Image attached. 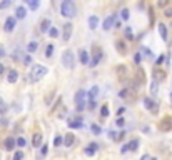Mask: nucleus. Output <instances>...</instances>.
Masks as SVG:
<instances>
[{
    "label": "nucleus",
    "mask_w": 172,
    "mask_h": 160,
    "mask_svg": "<svg viewBox=\"0 0 172 160\" xmlns=\"http://www.w3.org/2000/svg\"><path fill=\"white\" fill-rule=\"evenodd\" d=\"M47 67H44V65H38V63H35V65H32V68H30V73L27 75V79H29V82H37V80H40L42 77L47 75Z\"/></svg>",
    "instance_id": "obj_1"
},
{
    "label": "nucleus",
    "mask_w": 172,
    "mask_h": 160,
    "mask_svg": "<svg viewBox=\"0 0 172 160\" xmlns=\"http://www.w3.org/2000/svg\"><path fill=\"white\" fill-rule=\"evenodd\" d=\"M60 13H62L63 17H67V18L75 17L77 9H75V5H74V2H72V0H63L62 5H60Z\"/></svg>",
    "instance_id": "obj_2"
},
{
    "label": "nucleus",
    "mask_w": 172,
    "mask_h": 160,
    "mask_svg": "<svg viewBox=\"0 0 172 160\" xmlns=\"http://www.w3.org/2000/svg\"><path fill=\"white\" fill-rule=\"evenodd\" d=\"M119 97L127 100V102H132L137 97V90H135V87H125V89H122L120 92H119Z\"/></svg>",
    "instance_id": "obj_3"
},
{
    "label": "nucleus",
    "mask_w": 172,
    "mask_h": 160,
    "mask_svg": "<svg viewBox=\"0 0 172 160\" xmlns=\"http://www.w3.org/2000/svg\"><path fill=\"white\" fill-rule=\"evenodd\" d=\"M62 63L65 68H74L75 65V57H74V52L72 50H65L62 54Z\"/></svg>",
    "instance_id": "obj_4"
},
{
    "label": "nucleus",
    "mask_w": 172,
    "mask_h": 160,
    "mask_svg": "<svg viewBox=\"0 0 172 160\" xmlns=\"http://www.w3.org/2000/svg\"><path fill=\"white\" fill-rule=\"evenodd\" d=\"M159 130L160 132H171L172 130V115H167L164 117L159 123Z\"/></svg>",
    "instance_id": "obj_5"
},
{
    "label": "nucleus",
    "mask_w": 172,
    "mask_h": 160,
    "mask_svg": "<svg viewBox=\"0 0 172 160\" xmlns=\"http://www.w3.org/2000/svg\"><path fill=\"white\" fill-rule=\"evenodd\" d=\"M144 105H145V109L149 110L151 114H157V112H159V105H157V103H155V102L152 100L151 97H145V98H144Z\"/></svg>",
    "instance_id": "obj_6"
},
{
    "label": "nucleus",
    "mask_w": 172,
    "mask_h": 160,
    "mask_svg": "<svg viewBox=\"0 0 172 160\" xmlns=\"http://www.w3.org/2000/svg\"><path fill=\"white\" fill-rule=\"evenodd\" d=\"M165 70H162V68H159V65L152 70V77H154V80H157V82H162V80H165Z\"/></svg>",
    "instance_id": "obj_7"
},
{
    "label": "nucleus",
    "mask_w": 172,
    "mask_h": 160,
    "mask_svg": "<svg viewBox=\"0 0 172 160\" xmlns=\"http://www.w3.org/2000/svg\"><path fill=\"white\" fill-rule=\"evenodd\" d=\"M15 25H17V17H9L7 20H5L4 30H5V32H13Z\"/></svg>",
    "instance_id": "obj_8"
},
{
    "label": "nucleus",
    "mask_w": 172,
    "mask_h": 160,
    "mask_svg": "<svg viewBox=\"0 0 172 160\" xmlns=\"http://www.w3.org/2000/svg\"><path fill=\"white\" fill-rule=\"evenodd\" d=\"M72 32H74V29H72V23H65V25H63V34H62L63 42H69V40H70Z\"/></svg>",
    "instance_id": "obj_9"
},
{
    "label": "nucleus",
    "mask_w": 172,
    "mask_h": 160,
    "mask_svg": "<svg viewBox=\"0 0 172 160\" xmlns=\"http://www.w3.org/2000/svg\"><path fill=\"white\" fill-rule=\"evenodd\" d=\"M112 27H115V15H110V17H107L104 20V25H102V29L104 30H110Z\"/></svg>",
    "instance_id": "obj_10"
},
{
    "label": "nucleus",
    "mask_w": 172,
    "mask_h": 160,
    "mask_svg": "<svg viewBox=\"0 0 172 160\" xmlns=\"http://www.w3.org/2000/svg\"><path fill=\"white\" fill-rule=\"evenodd\" d=\"M79 60L82 65H87V63H90V60H89V52L84 50V48H80L79 50Z\"/></svg>",
    "instance_id": "obj_11"
},
{
    "label": "nucleus",
    "mask_w": 172,
    "mask_h": 160,
    "mask_svg": "<svg viewBox=\"0 0 172 160\" xmlns=\"http://www.w3.org/2000/svg\"><path fill=\"white\" fill-rule=\"evenodd\" d=\"M99 93H100V89H99L97 85H94L92 89H90V92H89V98H90V102H95L97 98H99Z\"/></svg>",
    "instance_id": "obj_12"
},
{
    "label": "nucleus",
    "mask_w": 172,
    "mask_h": 160,
    "mask_svg": "<svg viewBox=\"0 0 172 160\" xmlns=\"http://www.w3.org/2000/svg\"><path fill=\"white\" fill-rule=\"evenodd\" d=\"M4 147H5V150H12L13 147H17V140L13 139V137H9V139H5Z\"/></svg>",
    "instance_id": "obj_13"
},
{
    "label": "nucleus",
    "mask_w": 172,
    "mask_h": 160,
    "mask_svg": "<svg viewBox=\"0 0 172 160\" xmlns=\"http://www.w3.org/2000/svg\"><path fill=\"white\" fill-rule=\"evenodd\" d=\"M7 80H9L10 84H15V82H17L18 80V72L17 70H9V73H7Z\"/></svg>",
    "instance_id": "obj_14"
},
{
    "label": "nucleus",
    "mask_w": 172,
    "mask_h": 160,
    "mask_svg": "<svg viewBox=\"0 0 172 160\" xmlns=\"http://www.w3.org/2000/svg\"><path fill=\"white\" fill-rule=\"evenodd\" d=\"M115 48H117V52L120 55H125V52H127V47H125V43H124V40H117V42H115Z\"/></svg>",
    "instance_id": "obj_15"
},
{
    "label": "nucleus",
    "mask_w": 172,
    "mask_h": 160,
    "mask_svg": "<svg viewBox=\"0 0 172 160\" xmlns=\"http://www.w3.org/2000/svg\"><path fill=\"white\" fill-rule=\"evenodd\" d=\"M85 98H87V92L85 90H79L75 93V103H82V102H85Z\"/></svg>",
    "instance_id": "obj_16"
},
{
    "label": "nucleus",
    "mask_w": 172,
    "mask_h": 160,
    "mask_svg": "<svg viewBox=\"0 0 172 160\" xmlns=\"http://www.w3.org/2000/svg\"><path fill=\"white\" fill-rule=\"evenodd\" d=\"M97 148H99V145H97V143H90V145H89L87 148H85V155H89V157H92L94 153H95L97 152Z\"/></svg>",
    "instance_id": "obj_17"
},
{
    "label": "nucleus",
    "mask_w": 172,
    "mask_h": 160,
    "mask_svg": "<svg viewBox=\"0 0 172 160\" xmlns=\"http://www.w3.org/2000/svg\"><path fill=\"white\" fill-rule=\"evenodd\" d=\"M49 30H50V20H49V18H44V20L40 22V32L45 34V32H49Z\"/></svg>",
    "instance_id": "obj_18"
},
{
    "label": "nucleus",
    "mask_w": 172,
    "mask_h": 160,
    "mask_svg": "<svg viewBox=\"0 0 172 160\" xmlns=\"http://www.w3.org/2000/svg\"><path fill=\"white\" fill-rule=\"evenodd\" d=\"M74 142H75V137H74V134H67L65 137H63V145H65V147H70Z\"/></svg>",
    "instance_id": "obj_19"
},
{
    "label": "nucleus",
    "mask_w": 172,
    "mask_h": 160,
    "mask_svg": "<svg viewBox=\"0 0 172 160\" xmlns=\"http://www.w3.org/2000/svg\"><path fill=\"white\" fill-rule=\"evenodd\" d=\"M97 25H99V17L92 15V17L89 18V29H90V30H95Z\"/></svg>",
    "instance_id": "obj_20"
},
{
    "label": "nucleus",
    "mask_w": 172,
    "mask_h": 160,
    "mask_svg": "<svg viewBox=\"0 0 172 160\" xmlns=\"http://www.w3.org/2000/svg\"><path fill=\"white\" fill-rule=\"evenodd\" d=\"M32 145L34 147H42V134H35L32 139Z\"/></svg>",
    "instance_id": "obj_21"
},
{
    "label": "nucleus",
    "mask_w": 172,
    "mask_h": 160,
    "mask_svg": "<svg viewBox=\"0 0 172 160\" xmlns=\"http://www.w3.org/2000/svg\"><path fill=\"white\" fill-rule=\"evenodd\" d=\"M137 75H139V84L142 85V84H145V73H144V70H142V67H139L137 65Z\"/></svg>",
    "instance_id": "obj_22"
},
{
    "label": "nucleus",
    "mask_w": 172,
    "mask_h": 160,
    "mask_svg": "<svg viewBox=\"0 0 172 160\" xmlns=\"http://www.w3.org/2000/svg\"><path fill=\"white\" fill-rule=\"evenodd\" d=\"M27 15V10H25V7H17V10H15V17L20 20V18H24Z\"/></svg>",
    "instance_id": "obj_23"
},
{
    "label": "nucleus",
    "mask_w": 172,
    "mask_h": 160,
    "mask_svg": "<svg viewBox=\"0 0 172 160\" xmlns=\"http://www.w3.org/2000/svg\"><path fill=\"white\" fill-rule=\"evenodd\" d=\"M159 34L162 37V40H167V27L164 23H159Z\"/></svg>",
    "instance_id": "obj_24"
},
{
    "label": "nucleus",
    "mask_w": 172,
    "mask_h": 160,
    "mask_svg": "<svg viewBox=\"0 0 172 160\" xmlns=\"http://www.w3.org/2000/svg\"><path fill=\"white\" fill-rule=\"evenodd\" d=\"M157 93H159V82L154 80L151 82V95H157Z\"/></svg>",
    "instance_id": "obj_25"
},
{
    "label": "nucleus",
    "mask_w": 172,
    "mask_h": 160,
    "mask_svg": "<svg viewBox=\"0 0 172 160\" xmlns=\"http://www.w3.org/2000/svg\"><path fill=\"white\" fill-rule=\"evenodd\" d=\"M27 5L30 7V10H37L38 5H40V0H25Z\"/></svg>",
    "instance_id": "obj_26"
},
{
    "label": "nucleus",
    "mask_w": 172,
    "mask_h": 160,
    "mask_svg": "<svg viewBox=\"0 0 172 160\" xmlns=\"http://www.w3.org/2000/svg\"><path fill=\"white\" fill-rule=\"evenodd\" d=\"M69 127L70 128H80V127H84V122H80V120H69Z\"/></svg>",
    "instance_id": "obj_27"
},
{
    "label": "nucleus",
    "mask_w": 172,
    "mask_h": 160,
    "mask_svg": "<svg viewBox=\"0 0 172 160\" xmlns=\"http://www.w3.org/2000/svg\"><path fill=\"white\" fill-rule=\"evenodd\" d=\"M127 145H129V150H130V152H135V150L139 148V140H137V139H135V140H130Z\"/></svg>",
    "instance_id": "obj_28"
},
{
    "label": "nucleus",
    "mask_w": 172,
    "mask_h": 160,
    "mask_svg": "<svg viewBox=\"0 0 172 160\" xmlns=\"http://www.w3.org/2000/svg\"><path fill=\"white\" fill-rule=\"evenodd\" d=\"M37 47H38L37 42H30L29 45H27V52H29V54H34V52L37 50Z\"/></svg>",
    "instance_id": "obj_29"
},
{
    "label": "nucleus",
    "mask_w": 172,
    "mask_h": 160,
    "mask_svg": "<svg viewBox=\"0 0 172 160\" xmlns=\"http://www.w3.org/2000/svg\"><path fill=\"white\" fill-rule=\"evenodd\" d=\"M13 0H2L0 2V10H5V9H9L10 5H12Z\"/></svg>",
    "instance_id": "obj_30"
},
{
    "label": "nucleus",
    "mask_w": 172,
    "mask_h": 160,
    "mask_svg": "<svg viewBox=\"0 0 172 160\" xmlns=\"http://www.w3.org/2000/svg\"><path fill=\"white\" fill-rule=\"evenodd\" d=\"M7 110H9V107H7V103L4 102V98L0 97V114H5Z\"/></svg>",
    "instance_id": "obj_31"
},
{
    "label": "nucleus",
    "mask_w": 172,
    "mask_h": 160,
    "mask_svg": "<svg viewBox=\"0 0 172 160\" xmlns=\"http://www.w3.org/2000/svg\"><path fill=\"white\" fill-rule=\"evenodd\" d=\"M125 72H127L125 65H117V73H119V77H120V79H122V75H125Z\"/></svg>",
    "instance_id": "obj_32"
},
{
    "label": "nucleus",
    "mask_w": 172,
    "mask_h": 160,
    "mask_svg": "<svg viewBox=\"0 0 172 160\" xmlns=\"http://www.w3.org/2000/svg\"><path fill=\"white\" fill-rule=\"evenodd\" d=\"M142 52H144V55H145L147 59H154V54H152V50H151V48L144 47V48H142Z\"/></svg>",
    "instance_id": "obj_33"
},
{
    "label": "nucleus",
    "mask_w": 172,
    "mask_h": 160,
    "mask_svg": "<svg viewBox=\"0 0 172 160\" xmlns=\"http://www.w3.org/2000/svg\"><path fill=\"white\" fill-rule=\"evenodd\" d=\"M100 115L102 117H109V105H102V109H100Z\"/></svg>",
    "instance_id": "obj_34"
},
{
    "label": "nucleus",
    "mask_w": 172,
    "mask_h": 160,
    "mask_svg": "<svg viewBox=\"0 0 172 160\" xmlns=\"http://www.w3.org/2000/svg\"><path fill=\"white\" fill-rule=\"evenodd\" d=\"M62 143H63V139L60 137V135H57V137L54 139V147H60Z\"/></svg>",
    "instance_id": "obj_35"
},
{
    "label": "nucleus",
    "mask_w": 172,
    "mask_h": 160,
    "mask_svg": "<svg viewBox=\"0 0 172 160\" xmlns=\"http://www.w3.org/2000/svg\"><path fill=\"white\" fill-rule=\"evenodd\" d=\"M49 35H50L52 38H55V37H59V30L55 29V27H50V30H49Z\"/></svg>",
    "instance_id": "obj_36"
},
{
    "label": "nucleus",
    "mask_w": 172,
    "mask_h": 160,
    "mask_svg": "<svg viewBox=\"0 0 172 160\" xmlns=\"http://www.w3.org/2000/svg\"><path fill=\"white\" fill-rule=\"evenodd\" d=\"M125 38H127V40H134V35H132L130 27H125Z\"/></svg>",
    "instance_id": "obj_37"
},
{
    "label": "nucleus",
    "mask_w": 172,
    "mask_h": 160,
    "mask_svg": "<svg viewBox=\"0 0 172 160\" xmlns=\"http://www.w3.org/2000/svg\"><path fill=\"white\" fill-rule=\"evenodd\" d=\"M52 54H54V45H47V48H45V57H52Z\"/></svg>",
    "instance_id": "obj_38"
},
{
    "label": "nucleus",
    "mask_w": 172,
    "mask_h": 160,
    "mask_svg": "<svg viewBox=\"0 0 172 160\" xmlns=\"http://www.w3.org/2000/svg\"><path fill=\"white\" fill-rule=\"evenodd\" d=\"M120 17L124 18V20H129V10H127V9H122V10H120Z\"/></svg>",
    "instance_id": "obj_39"
},
{
    "label": "nucleus",
    "mask_w": 172,
    "mask_h": 160,
    "mask_svg": "<svg viewBox=\"0 0 172 160\" xmlns=\"http://www.w3.org/2000/svg\"><path fill=\"white\" fill-rule=\"evenodd\" d=\"M90 128H92V132H94V134H95V135H99V134H100V132H102V128H100V127H99V125H97V123H94V125L90 127Z\"/></svg>",
    "instance_id": "obj_40"
},
{
    "label": "nucleus",
    "mask_w": 172,
    "mask_h": 160,
    "mask_svg": "<svg viewBox=\"0 0 172 160\" xmlns=\"http://www.w3.org/2000/svg\"><path fill=\"white\" fill-rule=\"evenodd\" d=\"M140 60H142V55H140V52H137V54L134 55V62L139 65V63H140Z\"/></svg>",
    "instance_id": "obj_41"
},
{
    "label": "nucleus",
    "mask_w": 172,
    "mask_h": 160,
    "mask_svg": "<svg viewBox=\"0 0 172 160\" xmlns=\"http://www.w3.org/2000/svg\"><path fill=\"white\" fill-rule=\"evenodd\" d=\"M17 145H18V147H25V139H24V137H18V139H17Z\"/></svg>",
    "instance_id": "obj_42"
},
{
    "label": "nucleus",
    "mask_w": 172,
    "mask_h": 160,
    "mask_svg": "<svg viewBox=\"0 0 172 160\" xmlns=\"http://www.w3.org/2000/svg\"><path fill=\"white\" fill-rule=\"evenodd\" d=\"M124 137H125V132H124V130H122V132H117V139H115V142H120Z\"/></svg>",
    "instance_id": "obj_43"
},
{
    "label": "nucleus",
    "mask_w": 172,
    "mask_h": 160,
    "mask_svg": "<svg viewBox=\"0 0 172 160\" xmlns=\"http://www.w3.org/2000/svg\"><path fill=\"white\" fill-rule=\"evenodd\" d=\"M20 159H24V153L22 152H15L13 153V160H20Z\"/></svg>",
    "instance_id": "obj_44"
},
{
    "label": "nucleus",
    "mask_w": 172,
    "mask_h": 160,
    "mask_svg": "<svg viewBox=\"0 0 172 160\" xmlns=\"http://www.w3.org/2000/svg\"><path fill=\"white\" fill-rule=\"evenodd\" d=\"M115 123H117L119 127H124V125H125V120H124V118H122V117H119L117 120H115Z\"/></svg>",
    "instance_id": "obj_45"
},
{
    "label": "nucleus",
    "mask_w": 172,
    "mask_h": 160,
    "mask_svg": "<svg viewBox=\"0 0 172 160\" xmlns=\"http://www.w3.org/2000/svg\"><path fill=\"white\" fill-rule=\"evenodd\" d=\"M24 63H25V65L32 63V57H30V55H25V57H24Z\"/></svg>",
    "instance_id": "obj_46"
},
{
    "label": "nucleus",
    "mask_w": 172,
    "mask_h": 160,
    "mask_svg": "<svg viewBox=\"0 0 172 160\" xmlns=\"http://www.w3.org/2000/svg\"><path fill=\"white\" fill-rule=\"evenodd\" d=\"M85 107H87V105H85V102H82V103H77V110H79V112H82Z\"/></svg>",
    "instance_id": "obj_47"
},
{
    "label": "nucleus",
    "mask_w": 172,
    "mask_h": 160,
    "mask_svg": "<svg viewBox=\"0 0 172 160\" xmlns=\"http://www.w3.org/2000/svg\"><path fill=\"white\" fill-rule=\"evenodd\" d=\"M40 155L42 157L47 155V145H42V148H40Z\"/></svg>",
    "instance_id": "obj_48"
},
{
    "label": "nucleus",
    "mask_w": 172,
    "mask_h": 160,
    "mask_svg": "<svg viewBox=\"0 0 172 160\" xmlns=\"http://www.w3.org/2000/svg\"><path fill=\"white\" fill-rule=\"evenodd\" d=\"M169 4V0H159V7H165Z\"/></svg>",
    "instance_id": "obj_49"
},
{
    "label": "nucleus",
    "mask_w": 172,
    "mask_h": 160,
    "mask_svg": "<svg viewBox=\"0 0 172 160\" xmlns=\"http://www.w3.org/2000/svg\"><path fill=\"white\" fill-rule=\"evenodd\" d=\"M120 152H122V153H125V152H129V145H122Z\"/></svg>",
    "instance_id": "obj_50"
},
{
    "label": "nucleus",
    "mask_w": 172,
    "mask_h": 160,
    "mask_svg": "<svg viewBox=\"0 0 172 160\" xmlns=\"http://www.w3.org/2000/svg\"><path fill=\"white\" fill-rule=\"evenodd\" d=\"M164 60H165V57H164V55H160L159 59H157V65H160V63H162Z\"/></svg>",
    "instance_id": "obj_51"
},
{
    "label": "nucleus",
    "mask_w": 172,
    "mask_h": 160,
    "mask_svg": "<svg viewBox=\"0 0 172 160\" xmlns=\"http://www.w3.org/2000/svg\"><path fill=\"white\" fill-rule=\"evenodd\" d=\"M165 15H167V17H171V18H172V9H167V10H165Z\"/></svg>",
    "instance_id": "obj_52"
},
{
    "label": "nucleus",
    "mask_w": 172,
    "mask_h": 160,
    "mask_svg": "<svg viewBox=\"0 0 172 160\" xmlns=\"http://www.w3.org/2000/svg\"><path fill=\"white\" fill-rule=\"evenodd\" d=\"M4 72H5V67H4V65H2V63H0V75H2Z\"/></svg>",
    "instance_id": "obj_53"
},
{
    "label": "nucleus",
    "mask_w": 172,
    "mask_h": 160,
    "mask_svg": "<svg viewBox=\"0 0 172 160\" xmlns=\"http://www.w3.org/2000/svg\"><path fill=\"white\" fill-rule=\"evenodd\" d=\"M5 55V48H0V57H4Z\"/></svg>",
    "instance_id": "obj_54"
},
{
    "label": "nucleus",
    "mask_w": 172,
    "mask_h": 160,
    "mask_svg": "<svg viewBox=\"0 0 172 160\" xmlns=\"http://www.w3.org/2000/svg\"><path fill=\"white\" fill-rule=\"evenodd\" d=\"M171 100H172V93H171Z\"/></svg>",
    "instance_id": "obj_55"
},
{
    "label": "nucleus",
    "mask_w": 172,
    "mask_h": 160,
    "mask_svg": "<svg viewBox=\"0 0 172 160\" xmlns=\"http://www.w3.org/2000/svg\"><path fill=\"white\" fill-rule=\"evenodd\" d=\"M171 27H172V25H171Z\"/></svg>",
    "instance_id": "obj_56"
}]
</instances>
